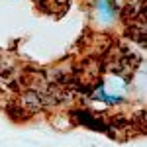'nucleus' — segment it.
Returning <instances> with one entry per match:
<instances>
[{
	"label": "nucleus",
	"mask_w": 147,
	"mask_h": 147,
	"mask_svg": "<svg viewBox=\"0 0 147 147\" xmlns=\"http://www.w3.org/2000/svg\"><path fill=\"white\" fill-rule=\"evenodd\" d=\"M124 94H125V84L120 79H110L100 90L96 92V96L100 100H108V102H118Z\"/></svg>",
	"instance_id": "obj_1"
},
{
	"label": "nucleus",
	"mask_w": 147,
	"mask_h": 147,
	"mask_svg": "<svg viewBox=\"0 0 147 147\" xmlns=\"http://www.w3.org/2000/svg\"><path fill=\"white\" fill-rule=\"evenodd\" d=\"M96 8H98L100 20H104L106 24L114 18V12H112V8H110V4H108V0H98V6H96Z\"/></svg>",
	"instance_id": "obj_2"
}]
</instances>
